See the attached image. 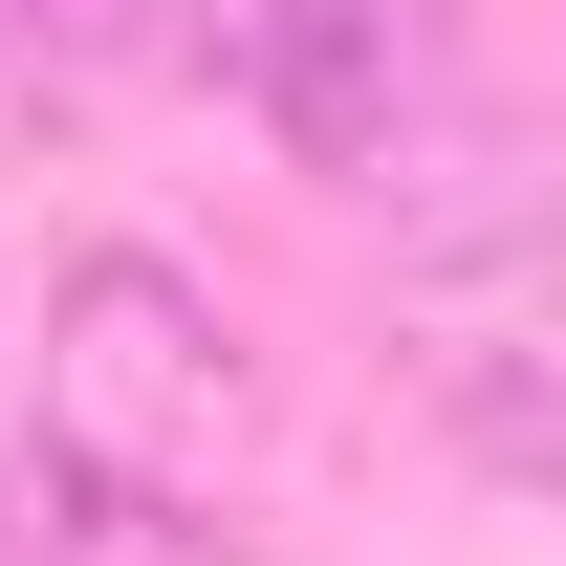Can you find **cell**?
<instances>
[{
  "mask_svg": "<svg viewBox=\"0 0 566 566\" xmlns=\"http://www.w3.org/2000/svg\"><path fill=\"white\" fill-rule=\"evenodd\" d=\"M66 22L109 66H218V44H240V0H66Z\"/></svg>",
  "mask_w": 566,
  "mask_h": 566,
  "instance_id": "cell-6",
  "label": "cell"
},
{
  "mask_svg": "<svg viewBox=\"0 0 566 566\" xmlns=\"http://www.w3.org/2000/svg\"><path fill=\"white\" fill-rule=\"evenodd\" d=\"M262 415V370H240V305L197 262H153V240H87L66 305H44V436H87L109 480H175L197 501Z\"/></svg>",
  "mask_w": 566,
  "mask_h": 566,
  "instance_id": "cell-2",
  "label": "cell"
},
{
  "mask_svg": "<svg viewBox=\"0 0 566 566\" xmlns=\"http://www.w3.org/2000/svg\"><path fill=\"white\" fill-rule=\"evenodd\" d=\"M87 87H109V44H87L66 0H0V153H44Z\"/></svg>",
  "mask_w": 566,
  "mask_h": 566,
  "instance_id": "cell-5",
  "label": "cell"
},
{
  "mask_svg": "<svg viewBox=\"0 0 566 566\" xmlns=\"http://www.w3.org/2000/svg\"><path fill=\"white\" fill-rule=\"evenodd\" d=\"M392 349L480 480L566 501V197H480L392 262Z\"/></svg>",
  "mask_w": 566,
  "mask_h": 566,
  "instance_id": "cell-1",
  "label": "cell"
},
{
  "mask_svg": "<svg viewBox=\"0 0 566 566\" xmlns=\"http://www.w3.org/2000/svg\"><path fill=\"white\" fill-rule=\"evenodd\" d=\"M458 87V0H240V109L305 175H392Z\"/></svg>",
  "mask_w": 566,
  "mask_h": 566,
  "instance_id": "cell-3",
  "label": "cell"
},
{
  "mask_svg": "<svg viewBox=\"0 0 566 566\" xmlns=\"http://www.w3.org/2000/svg\"><path fill=\"white\" fill-rule=\"evenodd\" d=\"M0 566H240V523H197L175 480H109L87 436H0Z\"/></svg>",
  "mask_w": 566,
  "mask_h": 566,
  "instance_id": "cell-4",
  "label": "cell"
}]
</instances>
